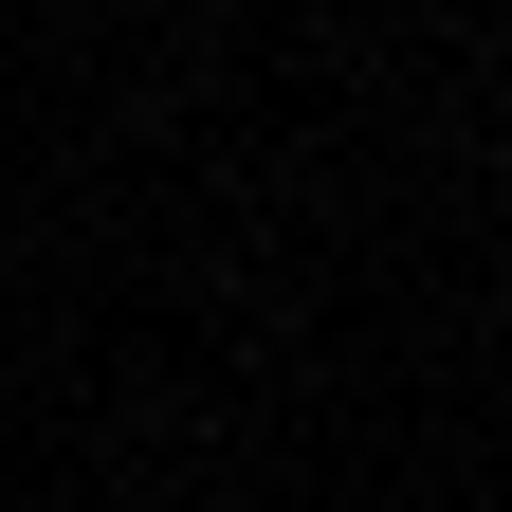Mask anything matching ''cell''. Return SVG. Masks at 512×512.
Instances as JSON below:
<instances>
[]
</instances>
